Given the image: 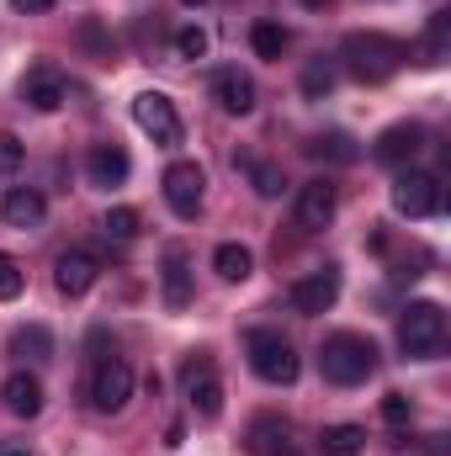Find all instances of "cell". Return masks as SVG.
Here are the masks:
<instances>
[{
	"label": "cell",
	"mask_w": 451,
	"mask_h": 456,
	"mask_svg": "<svg viewBox=\"0 0 451 456\" xmlns=\"http://www.w3.org/2000/svg\"><path fill=\"white\" fill-rule=\"evenodd\" d=\"M393 208L404 218H436L441 213V181L425 175V170H404L393 181Z\"/></svg>",
	"instance_id": "6"
},
{
	"label": "cell",
	"mask_w": 451,
	"mask_h": 456,
	"mask_svg": "<svg viewBox=\"0 0 451 456\" xmlns=\"http://www.w3.org/2000/svg\"><path fill=\"white\" fill-rule=\"evenodd\" d=\"M0 398H5V409H11L16 419H32V414L43 409V382H37L32 371H11V377L0 382Z\"/></svg>",
	"instance_id": "16"
},
{
	"label": "cell",
	"mask_w": 451,
	"mask_h": 456,
	"mask_svg": "<svg viewBox=\"0 0 451 456\" xmlns=\"http://www.w3.org/2000/svg\"><path fill=\"white\" fill-rule=\"evenodd\" d=\"M319 452L324 456H361L366 452V430H361V425H324Z\"/></svg>",
	"instance_id": "21"
},
{
	"label": "cell",
	"mask_w": 451,
	"mask_h": 456,
	"mask_svg": "<svg viewBox=\"0 0 451 456\" xmlns=\"http://www.w3.org/2000/svg\"><path fill=\"white\" fill-rule=\"evenodd\" d=\"M319 366L335 387H356L377 371V345L361 340V335H330L324 350H319Z\"/></svg>",
	"instance_id": "2"
},
{
	"label": "cell",
	"mask_w": 451,
	"mask_h": 456,
	"mask_svg": "<svg viewBox=\"0 0 451 456\" xmlns=\"http://www.w3.org/2000/svg\"><path fill=\"white\" fill-rule=\"evenodd\" d=\"M102 228H107V239H133V233H138V213H133V208H112Z\"/></svg>",
	"instance_id": "29"
},
{
	"label": "cell",
	"mask_w": 451,
	"mask_h": 456,
	"mask_svg": "<svg viewBox=\"0 0 451 456\" xmlns=\"http://www.w3.org/2000/svg\"><path fill=\"white\" fill-rule=\"evenodd\" d=\"M181 5H208V0H181Z\"/></svg>",
	"instance_id": "35"
},
{
	"label": "cell",
	"mask_w": 451,
	"mask_h": 456,
	"mask_svg": "<svg viewBox=\"0 0 451 456\" xmlns=\"http://www.w3.org/2000/svg\"><path fill=\"white\" fill-rule=\"evenodd\" d=\"M53 287H59L64 297H86V292L96 287V255H86V249H64V255L53 260Z\"/></svg>",
	"instance_id": "12"
},
{
	"label": "cell",
	"mask_w": 451,
	"mask_h": 456,
	"mask_svg": "<svg viewBox=\"0 0 451 456\" xmlns=\"http://www.w3.org/2000/svg\"><path fill=\"white\" fill-rule=\"evenodd\" d=\"M21 102H27L32 112H59V107H64V69H59V64H37V69H27V80H21Z\"/></svg>",
	"instance_id": "11"
},
{
	"label": "cell",
	"mask_w": 451,
	"mask_h": 456,
	"mask_svg": "<svg viewBox=\"0 0 451 456\" xmlns=\"http://www.w3.org/2000/svg\"><path fill=\"white\" fill-rule=\"evenodd\" d=\"M16 292H21V265L11 255H0V303H11Z\"/></svg>",
	"instance_id": "30"
},
{
	"label": "cell",
	"mask_w": 451,
	"mask_h": 456,
	"mask_svg": "<svg viewBox=\"0 0 451 456\" xmlns=\"http://www.w3.org/2000/svg\"><path fill=\"white\" fill-rule=\"evenodd\" d=\"M213 96H218V107H224V112H234V117L255 112V80H250L244 69H218Z\"/></svg>",
	"instance_id": "18"
},
{
	"label": "cell",
	"mask_w": 451,
	"mask_h": 456,
	"mask_svg": "<svg viewBox=\"0 0 451 456\" xmlns=\"http://www.w3.org/2000/svg\"><path fill=\"white\" fill-rule=\"evenodd\" d=\"M202 186H208L202 165H197V159H176V165L165 170V202H170V213H176V218H197Z\"/></svg>",
	"instance_id": "8"
},
{
	"label": "cell",
	"mask_w": 451,
	"mask_h": 456,
	"mask_svg": "<svg viewBox=\"0 0 451 456\" xmlns=\"http://www.w3.org/2000/svg\"><path fill=\"white\" fill-rule=\"evenodd\" d=\"M133 122L154 138V143H181V112H176V102L165 96V91H144L138 102H133Z\"/></svg>",
	"instance_id": "7"
},
{
	"label": "cell",
	"mask_w": 451,
	"mask_h": 456,
	"mask_svg": "<svg viewBox=\"0 0 451 456\" xmlns=\"http://www.w3.org/2000/svg\"><path fill=\"white\" fill-rule=\"evenodd\" d=\"M303 5H308V11H324V5H330V0H303Z\"/></svg>",
	"instance_id": "34"
},
{
	"label": "cell",
	"mask_w": 451,
	"mask_h": 456,
	"mask_svg": "<svg viewBox=\"0 0 451 456\" xmlns=\"http://www.w3.org/2000/svg\"><path fill=\"white\" fill-rule=\"evenodd\" d=\"M0 213H5V224H11V228H37V224H43V213H48V202H43V191L16 186V191L0 202Z\"/></svg>",
	"instance_id": "19"
},
{
	"label": "cell",
	"mask_w": 451,
	"mask_h": 456,
	"mask_svg": "<svg viewBox=\"0 0 451 456\" xmlns=\"http://www.w3.org/2000/svg\"><path fill=\"white\" fill-rule=\"evenodd\" d=\"M181 382H186V398L197 403L202 419H218V414H224V382H218L213 355H192L186 371H181Z\"/></svg>",
	"instance_id": "9"
},
{
	"label": "cell",
	"mask_w": 451,
	"mask_h": 456,
	"mask_svg": "<svg viewBox=\"0 0 451 456\" xmlns=\"http://www.w3.org/2000/svg\"><path fill=\"white\" fill-rule=\"evenodd\" d=\"M335 218V186L330 181H308L303 191H298V228H330Z\"/></svg>",
	"instance_id": "15"
},
{
	"label": "cell",
	"mask_w": 451,
	"mask_h": 456,
	"mask_svg": "<svg viewBox=\"0 0 451 456\" xmlns=\"http://www.w3.org/2000/svg\"><path fill=\"white\" fill-rule=\"evenodd\" d=\"M11 355H21V361H48V355H53V335H48L43 324H27V330L11 335Z\"/></svg>",
	"instance_id": "23"
},
{
	"label": "cell",
	"mask_w": 451,
	"mask_h": 456,
	"mask_svg": "<svg viewBox=\"0 0 451 456\" xmlns=\"http://www.w3.org/2000/svg\"><path fill=\"white\" fill-rule=\"evenodd\" d=\"M165 303L170 308H186L192 303V271H186V255L181 249L165 255Z\"/></svg>",
	"instance_id": "20"
},
{
	"label": "cell",
	"mask_w": 451,
	"mask_h": 456,
	"mask_svg": "<svg viewBox=\"0 0 451 456\" xmlns=\"http://www.w3.org/2000/svg\"><path fill=\"white\" fill-rule=\"evenodd\" d=\"M176 53H181V59H202V53H208V32H202V27H181V32H176Z\"/></svg>",
	"instance_id": "28"
},
{
	"label": "cell",
	"mask_w": 451,
	"mask_h": 456,
	"mask_svg": "<svg viewBox=\"0 0 451 456\" xmlns=\"http://www.w3.org/2000/svg\"><path fill=\"white\" fill-rule=\"evenodd\" d=\"M250 452L255 456H298V441H292V425L282 419V414H260L255 425H250Z\"/></svg>",
	"instance_id": "13"
},
{
	"label": "cell",
	"mask_w": 451,
	"mask_h": 456,
	"mask_svg": "<svg viewBox=\"0 0 451 456\" xmlns=\"http://www.w3.org/2000/svg\"><path fill=\"white\" fill-rule=\"evenodd\" d=\"M127 398H133V366L122 355H102L96 371H91V409L96 414H117Z\"/></svg>",
	"instance_id": "5"
},
{
	"label": "cell",
	"mask_w": 451,
	"mask_h": 456,
	"mask_svg": "<svg viewBox=\"0 0 451 456\" xmlns=\"http://www.w3.org/2000/svg\"><path fill=\"white\" fill-rule=\"evenodd\" d=\"M244 170H250V186L260 191V197H282V165H266V159H244Z\"/></svg>",
	"instance_id": "25"
},
{
	"label": "cell",
	"mask_w": 451,
	"mask_h": 456,
	"mask_svg": "<svg viewBox=\"0 0 451 456\" xmlns=\"http://www.w3.org/2000/svg\"><path fill=\"white\" fill-rule=\"evenodd\" d=\"M425 149V127L420 122H393V127H382V138H377V159L382 165H404V159H414Z\"/></svg>",
	"instance_id": "14"
},
{
	"label": "cell",
	"mask_w": 451,
	"mask_h": 456,
	"mask_svg": "<svg viewBox=\"0 0 451 456\" xmlns=\"http://www.w3.org/2000/svg\"><path fill=\"white\" fill-rule=\"evenodd\" d=\"M11 456H27V452H11Z\"/></svg>",
	"instance_id": "36"
},
{
	"label": "cell",
	"mask_w": 451,
	"mask_h": 456,
	"mask_svg": "<svg viewBox=\"0 0 451 456\" xmlns=\"http://www.w3.org/2000/svg\"><path fill=\"white\" fill-rule=\"evenodd\" d=\"M86 170H91V186H122L127 170H133V159H127L122 143H96L91 159H86Z\"/></svg>",
	"instance_id": "17"
},
{
	"label": "cell",
	"mask_w": 451,
	"mask_h": 456,
	"mask_svg": "<svg viewBox=\"0 0 451 456\" xmlns=\"http://www.w3.org/2000/svg\"><path fill=\"white\" fill-rule=\"evenodd\" d=\"M213 271H218L224 281H244V276L255 271V255H250L244 244H218V249H213Z\"/></svg>",
	"instance_id": "22"
},
{
	"label": "cell",
	"mask_w": 451,
	"mask_h": 456,
	"mask_svg": "<svg viewBox=\"0 0 451 456\" xmlns=\"http://www.w3.org/2000/svg\"><path fill=\"white\" fill-rule=\"evenodd\" d=\"M250 43H255V53H260V59H282L287 32H282L276 21H255V27H250Z\"/></svg>",
	"instance_id": "24"
},
{
	"label": "cell",
	"mask_w": 451,
	"mask_h": 456,
	"mask_svg": "<svg viewBox=\"0 0 451 456\" xmlns=\"http://www.w3.org/2000/svg\"><path fill=\"white\" fill-rule=\"evenodd\" d=\"M11 5H16V11H48L53 0H11Z\"/></svg>",
	"instance_id": "33"
},
{
	"label": "cell",
	"mask_w": 451,
	"mask_h": 456,
	"mask_svg": "<svg viewBox=\"0 0 451 456\" xmlns=\"http://www.w3.org/2000/svg\"><path fill=\"white\" fill-rule=\"evenodd\" d=\"M330 91H335V69H330L324 59H314V64L303 69V96L319 102V96H330Z\"/></svg>",
	"instance_id": "26"
},
{
	"label": "cell",
	"mask_w": 451,
	"mask_h": 456,
	"mask_svg": "<svg viewBox=\"0 0 451 456\" xmlns=\"http://www.w3.org/2000/svg\"><path fill=\"white\" fill-rule=\"evenodd\" d=\"M244 355H250L255 377H260V382H276V387L298 382V371H303V366H298V350H292V340H282L276 330H250Z\"/></svg>",
	"instance_id": "4"
},
{
	"label": "cell",
	"mask_w": 451,
	"mask_h": 456,
	"mask_svg": "<svg viewBox=\"0 0 451 456\" xmlns=\"http://www.w3.org/2000/svg\"><path fill=\"white\" fill-rule=\"evenodd\" d=\"M21 154H27V149H21V138H16V133H0V170H16V165H21Z\"/></svg>",
	"instance_id": "32"
},
{
	"label": "cell",
	"mask_w": 451,
	"mask_h": 456,
	"mask_svg": "<svg viewBox=\"0 0 451 456\" xmlns=\"http://www.w3.org/2000/svg\"><path fill=\"white\" fill-rule=\"evenodd\" d=\"M398 345L414 361H436L447 345V308L441 303H409L398 319Z\"/></svg>",
	"instance_id": "3"
},
{
	"label": "cell",
	"mask_w": 451,
	"mask_h": 456,
	"mask_svg": "<svg viewBox=\"0 0 451 456\" xmlns=\"http://www.w3.org/2000/svg\"><path fill=\"white\" fill-rule=\"evenodd\" d=\"M340 297V265H319L292 281V308L298 314H330Z\"/></svg>",
	"instance_id": "10"
},
{
	"label": "cell",
	"mask_w": 451,
	"mask_h": 456,
	"mask_svg": "<svg viewBox=\"0 0 451 456\" xmlns=\"http://www.w3.org/2000/svg\"><path fill=\"white\" fill-rule=\"evenodd\" d=\"M404 59H409V43H398L388 32H350L345 37V64L356 80H388L404 69Z\"/></svg>",
	"instance_id": "1"
},
{
	"label": "cell",
	"mask_w": 451,
	"mask_h": 456,
	"mask_svg": "<svg viewBox=\"0 0 451 456\" xmlns=\"http://www.w3.org/2000/svg\"><path fill=\"white\" fill-rule=\"evenodd\" d=\"M308 154H330V159H356V143H350L345 133H324V138H314V143H308Z\"/></svg>",
	"instance_id": "27"
},
{
	"label": "cell",
	"mask_w": 451,
	"mask_h": 456,
	"mask_svg": "<svg viewBox=\"0 0 451 456\" xmlns=\"http://www.w3.org/2000/svg\"><path fill=\"white\" fill-rule=\"evenodd\" d=\"M409 414H414V409H409L404 393H388V398H382V419H388V425H409Z\"/></svg>",
	"instance_id": "31"
}]
</instances>
